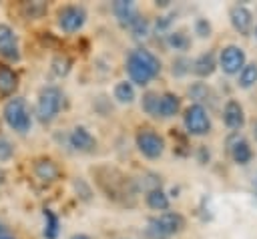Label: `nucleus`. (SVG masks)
<instances>
[{
    "label": "nucleus",
    "instance_id": "39448f33",
    "mask_svg": "<svg viewBox=\"0 0 257 239\" xmlns=\"http://www.w3.org/2000/svg\"><path fill=\"white\" fill-rule=\"evenodd\" d=\"M183 127L191 137H205L211 133L213 123H211V114L207 110L205 104H189L183 112Z\"/></svg>",
    "mask_w": 257,
    "mask_h": 239
},
{
    "label": "nucleus",
    "instance_id": "bb28decb",
    "mask_svg": "<svg viewBox=\"0 0 257 239\" xmlns=\"http://www.w3.org/2000/svg\"><path fill=\"white\" fill-rule=\"evenodd\" d=\"M128 28L133 30V34H135L137 38H145V36L149 34V20H147V18H143V16H139V18H137Z\"/></svg>",
    "mask_w": 257,
    "mask_h": 239
},
{
    "label": "nucleus",
    "instance_id": "58836bf2",
    "mask_svg": "<svg viewBox=\"0 0 257 239\" xmlns=\"http://www.w3.org/2000/svg\"><path fill=\"white\" fill-rule=\"evenodd\" d=\"M255 187H257V175H255Z\"/></svg>",
    "mask_w": 257,
    "mask_h": 239
},
{
    "label": "nucleus",
    "instance_id": "c9c22d12",
    "mask_svg": "<svg viewBox=\"0 0 257 239\" xmlns=\"http://www.w3.org/2000/svg\"><path fill=\"white\" fill-rule=\"evenodd\" d=\"M4 177H6V175H4V171L0 169V183H4Z\"/></svg>",
    "mask_w": 257,
    "mask_h": 239
},
{
    "label": "nucleus",
    "instance_id": "9b49d317",
    "mask_svg": "<svg viewBox=\"0 0 257 239\" xmlns=\"http://www.w3.org/2000/svg\"><path fill=\"white\" fill-rule=\"evenodd\" d=\"M223 123L227 129H233V131H239L243 129L245 125V110H243V104L235 98H229L225 104H223Z\"/></svg>",
    "mask_w": 257,
    "mask_h": 239
},
{
    "label": "nucleus",
    "instance_id": "393cba45",
    "mask_svg": "<svg viewBox=\"0 0 257 239\" xmlns=\"http://www.w3.org/2000/svg\"><path fill=\"white\" fill-rule=\"evenodd\" d=\"M70 66H72V60L68 56H56L52 60V70H54L56 76H66L68 70H70Z\"/></svg>",
    "mask_w": 257,
    "mask_h": 239
},
{
    "label": "nucleus",
    "instance_id": "0eeeda50",
    "mask_svg": "<svg viewBox=\"0 0 257 239\" xmlns=\"http://www.w3.org/2000/svg\"><path fill=\"white\" fill-rule=\"evenodd\" d=\"M135 143H137L139 153L147 159H159L167 147L165 139L159 133H155L153 129H139L135 135Z\"/></svg>",
    "mask_w": 257,
    "mask_h": 239
},
{
    "label": "nucleus",
    "instance_id": "a211bd4d",
    "mask_svg": "<svg viewBox=\"0 0 257 239\" xmlns=\"http://www.w3.org/2000/svg\"><path fill=\"white\" fill-rule=\"evenodd\" d=\"M16 88H18V74L10 66L0 64V94L10 96V94H14Z\"/></svg>",
    "mask_w": 257,
    "mask_h": 239
},
{
    "label": "nucleus",
    "instance_id": "f8f14e48",
    "mask_svg": "<svg viewBox=\"0 0 257 239\" xmlns=\"http://www.w3.org/2000/svg\"><path fill=\"white\" fill-rule=\"evenodd\" d=\"M68 143L78 153H90L96 149V139L92 137V133L86 127H74L68 135Z\"/></svg>",
    "mask_w": 257,
    "mask_h": 239
},
{
    "label": "nucleus",
    "instance_id": "4468645a",
    "mask_svg": "<svg viewBox=\"0 0 257 239\" xmlns=\"http://www.w3.org/2000/svg\"><path fill=\"white\" fill-rule=\"evenodd\" d=\"M181 110V96L175 92H163L159 96V108H157V116L161 118H171Z\"/></svg>",
    "mask_w": 257,
    "mask_h": 239
},
{
    "label": "nucleus",
    "instance_id": "72a5a7b5",
    "mask_svg": "<svg viewBox=\"0 0 257 239\" xmlns=\"http://www.w3.org/2000/svg\"><path fill=\"white\" fill-rule=\"evenodd\" d=\"M70 239H90V237H88L86 233H74V235H72Z\"/></svg>",
    "mask_w": 257,
    "mask_h": 239
},
{
    "label": "nucleus",
    "instance_id": "423d86ee",
    "mask_svg": "<svg viewBox=\"0 0 257 239\" xmlns=\"http://www.w3.org/2000/svg\"><path fill=\"white\" fill-rule=\"evenodd\" d=\"M56 24L62 32L74 34L86 24V10L78 4H66L56 12Z\"/></svg>",
    "mask_w": 257,
    "mask_h": 239
},
{
    "label": "nucleus",
    "instance_id": "4be33fe9",
    "mask_svg": "<svg viewBox=\"0 0 257 239\" xmlns=\"http://www.w3.org/2000/svg\"><path fill=\"white\" fill-rule=\"evenodd\" d=\"M60 231V223L58 217L52 209H44V237L46 239H56Z\"/></svg>",
    "mask_w": 257,
    "mask_h": 239
},
{
    "label": "nucleus",
    "instance_id": "5701e85b",
    "mask_svg": "<svg viewBox=\"0 0 257 239\" xmlns=\"http://www.w3.org/2000/svg\"><path fill=\"white\" fill-rule=\"evenodd\" d=\"M159 92H155V90H147L145 94H143V98H141V108L147 112V114H151V116H157V108H159Z\"/></svg>",
    "mask_w": 257,
    "mask_h": 239
},
{
    "label": "nucleus",
    "instance_id": "9d476101",
    "mask_svg": "<svg viewBox=\"0 0 257 239\" xmlns=\"http://www.w3.org/2000/svg\"><path fill=\"white\" fill-rule=\"evenodd\" d=\"M229 22L235 28V32L247 36L253 28V12L245 4H235L229 8Z\"/></svg>",
    "mask_w": 257,
    "mask_h": 239
},
{
    "label": "nucleus",
    "instance_id": "aec40b11",
    "mask_svg": "<svg viewBox=\"0 0 257 239\" xmlns=\"http://www.w3.org/2000/svg\"><path fill=\"white\" fill-rule=\"evenodd\" d=\"M237 84L241 88H251L257 84V62H245L237 74Z\"/></svg>",
    "mask_w": 257,
    "mask_h": 239
},
{
    "label": "nucleus",
    "instance_id": "1a4fd4ad",
    "mask_svg": "<svg viewBox=\"0 0 257 239\" xmlns=\"http://www.w3.org/2000/svg\"><path fill=\"white\" fill-rule=\"evenodd\" d=\"M0 56L6 60H18L20 58V46L18 36L10 24L0 22Z\"/></svg>",
    "mask_w": 257,
    "mask_h": 239
},
{
    "label": "nucleus",
    "instance_id": "2f4dec72",
    "mask_svg": "<svg viewBox=\"0 0 257 239\" xmlns=\"http://www.w3.org/2000/svg\"><path fill=\"white\" fill-rule=\"evenodd\" d=\"M171 24V16H163V20H157V30H165Z\"/></svg>",
    "mask_w": 257,
    "mask_h": 239
},
{
    "label": "nucleus",
    "instance_id": "c85d7f7f",
    "mask_svg": "<svg viewBox=\"0 0 257 239\" xmlns=\"http://www.w3.org/2000/svg\"><path fill=\"white\" fill-rule=\"evenodd\" d=\"M211 32H213V26H211V22L207 18H197L195 20V34L199 38H209Z\"/></svg>",
    "mask_w": 257,
    "mask_h": 239
},
{
    "label": "nucleus",
    "instance_id": "ddd939ff",
    "mask_svg": "<svg viewBox=\"0 0 257 239\" xmlns=\"http://www.w3.org/2000/svg\"><path fill=\"white\" fill-rule=\"evenodd\" d=\"M217 68V54L215 50H207V52H201L193 62H191V70L195 76L199 78H207L215 72Z\"/></svg>",
    "mask_w": 257,
    "mask_h": 239
},
{
    "label": "nucleus",
    "instance_id": "e433bc0d",
    "mask_svg": "<svg viewBox=\"0 0 257 239\" xmlns=\"http://www.w3.org/2000/svg\"><path fill=\"white\" fill-rule=\"evenodd\" d=\"M253 133H255V141H257V125H255V131Z\"/></svg>",
    "mask_w": 257,
    "mask_h": 239
},
{
    "label": "nucleus",
    "instance_id": "a878e982",
    "mask_svg": "<svg viewBox=\"0 0 257 239\" xmlns=\"http://www.w3.org/2000/svg\"><path fill=\"white\" fill-rule=\"evenodd\" d=\"M191 70V60L189 58H185V56H177L175 60H173V68H171V72L175 74V76H183V74H187Z\"/></svg>",
    "mask_w": 257,
    "mask_h": 239
},
{
    "label": "nucleus",
    "instance_id": "412c9836",
    "mask_svg": "<svg viewBox=\"0 0 257 239\" xmlns=\"http://www.w3.org/2000/svg\"><path fill=\"white\" fill-rule=\"evenodd\" d=\"M145 201H147V205H149L151 209H155V211H167V209H169V195H167L163 189L147 191Z\"/></svg>",
    "mask_w": 257,
    "mask_h": 239
},
{
    "label": "nucleus",
    "instance_id": "7ed1b4c3",
    "mask_svg": "<svg viewBox=\"0 0 257 239\" xmlns=\"http://www.w3.org/2000/svg\"><path fill=\"white\" fill-rule=\"evenodd\" d=\"M2 116H4V123L20 135L28 133L30 127H32V112H30V106H28L26 98H22V96H12L4 104Z\"/></svg>",
    "mask_w": 257,
    "mask_h": 239
},
{
    "label": "nucleus",
    "instance_id": "ea45409f",
    "mask_svg": "<svg viewBox=\"0 0 257 239\" xmlns=\"http://www.w3.org/2000/svg\"><path fill=\"white\" fill-rule=\"evenodd\" d=\"M0 231H2V223H0Z\"/></svg>",
    "mask_w": 257,
    "mask_h": 239
},
{
    "label": "nucleus",
    "instance_id": "2eb2a0df",
    "mask_svg": "<svg viewBox=\"0 0 257 239\" xmlns=\"http://www.w3.org/2000/svg\"><path fill=\"white\" fill-rule=\"evenodd\" d=\"M112 12H114V16L118 18V22H120L122 26H131V24L139 18L137 6H135V2H131V0H116V2L112 4Z\"/></svg>",
    "mask_w": 257,
    "mask_h": 239
},
{
    "label": "nucleus",
    "instance_id": "6e6552de",
    "mask_svg": "<svg viewBox=\"0 0 257 239\" xmlns=\"http://www.w3.org/2000/svg\"><path fill=\"white\" fill-rule=\"evenodd\" d=\"M245 62H247L245 50H243L239 44H227V46H223L221 52H219L217 66H219L225 74H239V70L245 66Z\"/></svg>",
    "mask_w": 257,
    "mask_h": 239
},
{
    "label": "nucleus",
    "instance_id": "473e14b6",
    "mask_svg": "<svg viewBox=\"0 0 257 239\" xmlns=\"http://www.w3.org/2000/svg\"><path fill=\"white\" fill-rule=\"evenodd\" d=\"M0 239H16V237H14V235H10L8 231H4V229H2V231H0Z\"/></svg>",
    "mask_w": 257,
    "mask_h": 239
},
{
    "label": "nucleus",
    "instance_id": "dca6fc26",
    "mask_svg": "<svg viewBox=\"0 0 257 239\" xmlns=\"http://www.w3.org/2000/svg\"><path fill=\"white\" fill-rule=\"evenodd\" d=\"M34 175H36L42 183H52V181L58 179L60 169H58V165H56L52 159L42 157V159H38V161L34 163Z\"/></svg>",
    "mask_w": 257,
    "mask_h": 239
},
{
    "label": "nucleus",
    "instance_id": "f03ea898",
    "mask_svg": "<svg viewBox=\"0 0 257 239\" xmlns=\"http://www.w3.org/2000/svg\"><path fill=\"white\" fill-rule=\"evenodd\" d=\"M185 229V217L177 211H163L159 217L149 219L147 237L149 239H169Z\"/></svg>",
    "mask_w": 257,
    "mask_h": 239
},
{
    "label": "nucleus",
    "instance_id": "f704fd0d",
    "mask_svg": "<svg viewBox=\"0 0 257 239\" xmlns=\"http://www.w3.org/2000/svg\"><path fill=\"white\" fill-rule=\"evenodd\" d=\"M169 2H171V0H157L155 4H157V6H163V8H165V6H169Z\"/></svg>",
    "mask_w": 257,
    "mask_h": 239
},
{
    "label": "nucleus",
    "instance_id": "7c9ffc66",
    "mask_svg": "<svg viewBox=\"0 0 257 239\" xmlns=\"http://www.w3.org/2000/svg\"><path fill=\"white\" fill-rule=\"evenodd\" d=\"M26 10H28L30 16H40L46 10V6L42 2H32V4H26Z\"/></svg>",
    "mask_w": 257,
    "mask_h": 239
},
{
    "label": "nucleus",
    "instance_id": "f257e3e1",
    "mask_svg": "<svg viewBox=\"0 0 257 239\" xmlns=\"http://www.w3.org/2000/svg\"><path fill=\"white\" fill-rule=\"evenodd\" d=\"M124 68L128 74V82L147 86L153 78L161 74V60L149 48H135L128 52Z\"/></svg>",
    "mask_w": 257,
    "mask_h": 239
},
{
    "label": "nucleus",
    "instance_id": "b1692460",
    "mask_svg": "<svg viewBox=\"0 0 257 239\" xmlns=\"http://www.w3.org/2000/svg\"><path fill=\"white\" fill-rule=\"evenodd\" d=\"M167 44L171 46V48H175V50H187L189 46H191V38L185 34V32H171V34H167Z\"/></svg>",
    "mask_w": 257,
    "mask_h": 239
},
{
    "label": "nucleus",
    "instance_id": "20e7f679",
    "mask_svg": "<svg viewBox=\"0 0 257 239\" xmlns=\"http://www.w3.org/2000/svg\"><path fill=\"white\" fill-rule=\"evenodd\" d=\"M62 102H64V96L58 86L54 84L42 86L36 98V116L40 118V123H52L58 116Z\"/></svg>",
    "mask_w": 257,
    "mask_h": 239
},
{
    "label": "nucleus",
    "instance_id": "f3484780",
    "mask_svg": "<svg viewBox=\"0 0 257 239\" xmlns=\"http://www.w3.org/2000/svg\"><path fill=\"white\" fill-rule=\"evenodd\" d=\"M229 153H231L233 163H237V165H247V163H251V159H253V151H251L249 141H245V139H241V137H237V139L229 145Z\"/></svg>",
    "mask_w": 257,
    "mask_h": 239
},
{
    "label": "nucleus",
    "instance_id": "6ab92c4d",
    "mask_svg": "<svg viewBox=\"0 0 257 239\" xmlns=\"http://www.w3.org/2000/svg\"><path fill=\"white\" fill-rule=\"evenodd\" d=\"M116 102L120 104H131L135 98H137V92H135V84L128 82V80H120L114 84V90H112Z\"/></svg>",
    "mask_w": 257,
    "mask_h": 239
},
{
    "label": "nucleus",
    "instance_id": "cd10ccee",
    "mask_svg": "<svg viewBox=\"0 0 257 239\" xmlns=\"http://www.w3.org/2000/svg\"><path fill=\"white\" fill-rule=\"evenodd\" d=\"M12 155H14V147H12L10 139H8V137H4V135H0V163L10 161V159H12Z\"/></svg>",
    "mask_w": 257,
    "mask_h": 239
},
{
    "label": "nucleus",
    "instance_id": "c756f323",
    "mask_svg": "<svg viewBox=\"0 0 257 239\" xmlns=\"http://www.w3.org/2000/svg\"><path fill=\"white\" fill-rule=\"evenodd\" d=\"M72 187H74V191L80 195V199H84V201H88L90 197H92V191H90V187L82 181V179H74V183H72Z\"/></svg>",
    "mask_w": 257,
    "mask_h": 239
},
{
    "label": "nucleus",
    "instance_id": "4c0bfd02",
    "mask_svg": "<svg viewBox=\"0 0 257 239\" xmlns=\"http://www.w3.org/2000/svg\"><path fill=\"white\" fill-rule=\"evenodd\" d=\"M255 40H257V26H255Z\"/></svg>",
    "mask_w": 257,
    "mask_h": 239
}]
</instances>
